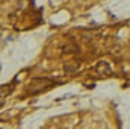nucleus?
Returning a JSON list of instances; mask_svg holds the SVG:
<instances>
[{
    "instance_id": "2",
    "label": "nucleus",
    "mask_w": 130,
    "mask_h": 129,
    "mask_svg": "<svg viewBox=\"0 0 130 129\" xmlns=\"http://www.w3.org/2000/svg\"><path fill=\"white\" fill-rule=\"evenodd\" d=\"M95 71H97L100 76H110L112 74V70H110V65L107 64L106 61H100L97 65H95Z\"/></svg>"
},
{
    "instance_id": "4",
    "label": "nucleus",
    "mask_w": 130,
    "mask_h": 129,
    "mask_svg": "<svg viewBox=\"0 0 130 129\" xmlns=\"http://www.w3.org/2000/svg\"><path fill=\"white\" fill-rule=\"evenodd\" d=\"M14 87H15V85H12V84H5V85H2V88H0V91H2V102H3L5 97L9 96V94L12 93Z\"/></svg>"
},
{
    "instance_id": "3",
    "label": "nucleus",
    "mask_w": 130,
    "mask_h": 129,
    "mask_svg": "<svg viewBox=\"0 0 130 129\" xmlns=\"http://www.w3.org/2000/svg\"><path fill=\"white\" fill-rule=\"evenodd\" d=\"M79 65H80V62L79 61H74V62H67V64L64 65V70L67 71V73H76L77 70H79Z\"/></svg>"
},
{
    "instance_id": "1",
    "label": "nucleus",
    "mask_w": 130,
    "mask_h": 129,
    "mask_svg": "<svg viewBox=\"0 0 130 129\" xmlns=\"http://www.w3.org/2000/svg\"><path fill=\"white\" fill-rule=\"evenodd\" d=\"M59 84H62V81H56V79H50V78H33L26 90L30 94H38V93L47 91L48 88L56 87Z\"/></svg>"
}]
</instances>
